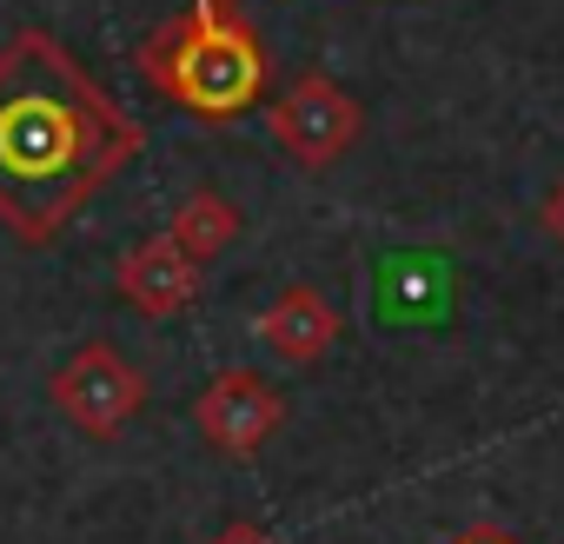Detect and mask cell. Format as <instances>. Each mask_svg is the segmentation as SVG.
Wrapping results in <instances>:
<instances>
[{"instance_id": "obj_1", "label": "cell", "mask_w": 564, "mask_h": 544, "mask_svg": "<svg viewBox=\"0 0 564 544\" xmlns=\"http://www.w3.org/2000/svg\"><path fill=\"white\" fill-rule=\"evenodd\" d=\"M140 140V120L47 28L0 47V226L21 246H47Z\"/></svg>"}, {"instance_id": "obj_2", "label": "cell", "mask_w": 564, "mask_h": 544, "mask_svg": "<svg viewBox=\"0 0 564 544\" xmlns=\"http://www.w3.org/2000/svg\"><path fill=\"white\" fill-rule=\"evenodd\" d=\"M140 74L206 120H232L265 94V54L232 0H199L193 14L140 41Z\"/></svg>"}, {"instance_id": "obj_3", "label": "cell", "mask_w": 564, "mask_h": 544, "mask_svg": "<svg viewBox=\"0 0 564 544\" xmlns=\"http://www.w3.org/2000/svg\"><path fill=\"white\" fill-rule=\"evenodd\" d=\"M54 405L87 432V438H120L140 405H147V379L133 359H120L113 346H80L61 372H54Z\"/></svg>"}, {"instance_id": "obj_4", "label": "cell", "mask_w": 564, "mask_h": 544, "mask_svg": "<svg viewBox=\"0 0 564 544\" xmlns=\"http://www.w3.org/2000/svg\"><path fill=\"white\" fill-rule=\"evenodd\" d=\"M272 140L286 146L300 166H333L359 140V107H352V94L339 80L306 74V80H293L272 100Z\"/></svg>"}, {"instance_id": "obj_5", "label": "cell", "mask_w": 564, "mask_h": 544, "mask_svg": "<svg viewBox=\"0 0 564 544\" xmlns=\"http://www.w3.org/2000/svg\"><path fill=\"white\" fill-rule=\"evenodd\" d=\"M193 425H199V438H206L213 451L252 458L279 425H286V399H279V385H265L259 372L232 366V372H219V379L193 399Z\"/></svg>"}, {"instance_id": "obj_6", "label": "cell", "mask_w": 564, "mask_h": 544, "mask_svg": "<svg viewBox=\"0 0 564 544\" xmlns=\"http://www.w3.org/2000/svg\"><path fill=\"white\" fill-rule=\"evenodd\" d=\"M199 280H206V265L186 259L166 232L140 239V246L120 259V272H113L120 300H127L140 319H173V313H186V306L199 300Z\"/></svg>"}, {"instance_id": "obj_7", "label": "cell", "mask_w": 564, "mask_h": 544, "mask_svg": "<svg viewBox=\"0 0 564 544\" xmlns=\"http://www.w3.org/2000/svg\"><path fill=\"white\" fill-rule=\"evenodd\" d=\"M286 366H313L319 352H333L339 346V313H333V300H319L313 286H286L265 313H259V326H252Z\"/></svg>"}, {"instance_id": "obj_8", "label": "cell", "mask_w": 564, "mask_h": 544, "mask_svg": "<svg viewBox=\"0 0 564 544\" xmlns=\"http://www.w3.org/2000/svg\"><path fill=\"white\" fill-rule=\"evenodd\" d=\"M166 239L186 252V259H199V265H213L232 239H239V206L226 199V193H213V186H199V193H186L180 199V213H173V226H166Z\"/></svg>"}, {"instance_id": "obj_9", "label": "cell", "mask_w": 564, "mask_h": 544, "mask_svg": "<svg viewBox=\"0 0 564 544\" xmlns=\"http://www.w3.org/2000/svg\"><path fill=\"white\" fill-rule=\"evenodd\" d=\"M206 544H279V537H272L265 524H246V518H239V524H226V531H219V537H206Z\"/></svg>"}, {"instance_id": "obj_10", "label": "cell", "mask_w": 564, "mask_h": 544, "mask_svg": "<svg viewBox=\"0 0 564 544\" xmlns=\"http://www.w3.org/2000/svg\"><path fill=\"white\" fill-rule=\"evenodd\" d=\"M445 544H518L505 524H465V531H452Z\"/></svg>"}, {"instance_id": "obj_11", "label": "cell", "mask_w": 564, "mask_h": 544, "mask_svg": "<svg viewBox=\"0 0 564 544\" xmlns=\"http://www.w3.org/2000/svg\"><path fill=\"white\" fill-rule=\"evenodd\" d=\"M544 232L564 246V179H557V186H551V199H544Z\"/></svg>"}]
</instances>
